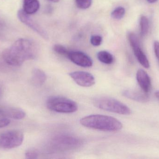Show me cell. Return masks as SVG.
Segmentation results:
<instances>
[{
  "label": "cell",
  "mask_w": 159,
  "mask_h": 159,
  "mask_svg": "<svg viewBox=\"0 0 159 159\" xmlns=\"http://www.w3.org/2000/svg\"><path fill=\"white\" fill-rule=\"evenodd\" d=\"M155 95H156V97L159 99V91H156V93H155Z\"/></svg>",
  "instance_id": "25"
},
{
  "label": "cell",
  "mask_w": 159,
  "mask_h": 159,
  "mask_svg": "<svg viewBox=\"0 0 159 159\" xmlns=\"http://www.w3.org/2000/svg\"><path fill=\"white\" fill-rule=\"evenodd\" d=\"M123 95L128 99L140 102H146L149 100L146 92H142L134 90H125L123 92Z\"/></svg>",
  "instance_id": "12"
},
{
  "label": "cell",
  "mask_w": 159,
  "mask_h": 159,
  "mask_svg": "<svg viewBox=\"0 0 159 159\" xmlns=\"http://www.w3.org/2000/svg\"><path fill=\"white\" fill-rule=\"evenodd\" d=\"M148 2L150 3H154L157 1V0H147Z\"/></svg>",
  "instance_id": "24"
},
{
  "label": "cell",
  "mask_w": 159,
  "mask_h": 159,
  "mask_svg": "<svg viewBox=\"0 0 159 159\" xmlns=\"http://www.w3.org/2000/svg\"><path fill=\"white\" fill-rule=\"evenodd\" d=\"M51 2H59L60 0H49Z\"/></svg>",
  "instance_id": "26"
},
{
  "label": "cell",
  "mask_w": 159,
  "mask_h": 159,
  "mask_svg": "<svg viewBox=\"0 0 159 159\" xmlns=\"http://www.w3.org/2000/svg\"><path fill=\"white\" fill-rule=\"evenodd\" d=\"M80 123L86 128L105 132L118 131L123 127L122 123L115 118L101 115L84 117Z\"/></svg>",
  "instance_id": "2"
},
{
  "label": "cell",
  "mask_w": 159,
  "mask_h": 159,
  "mask_svg": "<svg viewBox=\"0 0 159 159\" xmlns=\"http://www.w3.org/2000/svg\"><path fill=\"white\" fill-rule=\"evenodd\" d=\"M70 76L76 84L82 87H89L95 84L94 77L88 72L76 71L70 73Z\"/></svg>",
  "instance_id": "8"
},
{
  "label": "cell",
  "mask_w": 159,
  "mask_h": 159,
  "mask_svg": "<svg viewBox=\"0 0 159 159\" xmlns=\"http://www.w3.org/2000/svg\"><path fill=\"white\" fill-rule=\"evenodd\" d=\"M140 31L142 36L147 34L149 29V22L148 18L145 16H142L140 19Z\"/></svg>",
  "instance_id": "16"
},
{
  "label": "cell",
  "mask_w": 159,
  "mask_h": 159,
  "mask_svg": "<svg viewBox=\"0 0 159 159\" xmlns=\"http://www.w3.org/2000/svg\"><path fill=\"white\" fill-rule=\"evenodd\" d=\"M37 53L38 48L33 41L20 38L3 51L2 57L9 65L20 66L25 61L35 58Z\"/></svg>",
  "instance_id": "1"
},
{
  "label": "cell",
  "mask_w": 159,
  "mask_h": 159,
  "mask_svg": "<svg viewBox=\"0 0 159 159\" xmlns=\"http://www.w3.org/2000/svg\"><path fill=\"white\" fill-rule=\"evenodd\" d=\"M68 58L75 64L80 67L85 68L90 67L93 63L90 57L81 51H70Z\"/></svg>",
  "instance_id": "9"
},
{
  "label": "cell",
  "mask_w": 159,
  "mask_h": 159,
  "mask_svg": "<svg viewBox=\"0 0 159 159\" xmlns=\"http://www.w3.org/2000/svg\"><path fill=\"white\" fill-rule=\"evenodd\" d=\"M17 16L21 22L33 30L45 40H48V35L47 32L31 18L28 14H26L23 9H20L18 11Z\"/></svg>",
  "instance_id": "7"
},
{
  "label": "cell",
  "mask_w": 159,
  "mask_h": 159,
  "mask_svg": "<svg viewBox=\"0 0 159 159\" xmlns=\"http://www.w3.org/2000/svg\"><path fill=\"white\" fill-rule=\"evenodd\" d=\"M10 123V121L7 118H0V129L7 127Z\"/></svg>",
  "instance_id": "22"
},
{
  "label": "cell",
  "mask_w": 159,
  "mask_h": 159,
  "mask_svg": "<svg viewBox=\"0 0 159 159\" xmlns=\"http://www.w3.org/2000/svg\"><path fill=\"white\" fill-rule=\"evenodd\" d=\"M98 59L101 62L106 64H110L113 63L114 58L113 55L109 52L105 50L99 51L97 54Z\"/></svg>",
  "instance_id": "15"
},
{
  "label": "cell",
  "mask_w": 159,
  "mask_h": 159,
  "mask_svg": "<svg viewBox=\"0 0 159 159\" xmlns=\"http://www.w3.org/2000/svg\"><path fill=\"white\" fill-rule=\"evenodd\" d=\"M47 76L41 69H35L32 73L31 80L33 84L36 86H42L45 82Z\"/></svg>",
  "instance_id": "14"
},
{
  "label": "cell",
  "mask_w": 159,
  "mask_h": 159,
  "mask_svg": "<svg viewBox=\"0 0 159 159\" xmlns=\"http://www.w3.org/2000/svg\"><path fill=\"white\" fill-rule=\"evenodd\" d=\"M125 9L122 7H118L115 8L111 14V16L115 19L120 20L124 16Z\"/></svg>",
  "instance_id": "17"
},
{
  "label": "cell",
  "mask_w": 159,
  "mask_h": 159,
  "mask_svg": "<svg viewBox=\"0 0 159 159\" xmlns=\"http://www.w3.org/2000/svg\"><path fill=\"white\" fill-rule=\"evenodd\" d=\"M93 103L97 108L108 112L121 115L131 114V110L126 105L110 97H97L93 100Z\"/></svg>",
  "instance_id": "3"
},
{
  "label": "cell",
  "mask_w": 159,
  "mask_h": 159,
  "mask_svg": "<svg viewBox=\"0 0 159 159\" xmlns=\"http://www.w3.org/2000/svg\"><path fill=\"white\" fill-rule=\"evenodd\" d=\"M24 140L23 133L17 130L7 131L0 133V148L10 149L19 147Z\"/></svg>",
  "instance_id": "5"
},
{
  "label": "cell",
  "mask_w": 159,
  "mask_h": 159,
  "mask_svg": "<svg viewBox=\"0 0 159 159\" xmlns=\"http://www.w3.org/2000/svg\"><path fill=\"white\" fill-rule=\"evenodd\" d=\"M154 50L156 57L159 62V42L156 41L154 43Z\"/></svg>",
  "instance_id": "23"
},
{
  "label": "cell",
  "mask_w": 159,
  "mask_h": 159,
  "mask_svg": "<svg viewBox=\"0 0 159 159\" xmlns=\"http://www.w3.org/2000/svg\"><path fill=\"white\" fill-rule=\"evenodd\" d=\"M46 105L49 110L57 113L71 114L76 112L78 105L74 101L62 97H52L47 101Z\"/></svg>",
  "instance_id": "4"
},
{
  "label": "cell",
  "mask_w": 159,
  "mask_h": 159,
  "mask_svg": "<svg viewBox=\"0 0 159 159\" xmlns=\"http://www.w3.org/2000/svg\"><path fill=\"white\" fill-rule=\"evenodd\" d=\"M92 0H75L76 6L80 9L89 8L92 4Z\"/></svg>",
  "instance_id": "19"
},
{
  "label": "cell",
  "mask_w": 159,
  "mask_h": 159,
  "mask_svg": "<svg viewBox=\"0 0 159 159\" xmlns=\"http://www.w3.org/2000/svg\"><path fill=\"white\" fill-rule=\"evenodd\" d=\"M128 38L130 44L133 50L134 55L139 62L144 68H149L150 67L149 61L143 51L141 48L140 41L137 35L133 32H129Z\"/></svg>",
  "instance_id": "6"
},
{
  "label": "cell",
  "mask_w": 159,
  "mask_h": 159,
  "mask_svg": "<svg viewBox=\"0 0 159 159\" xmlns=\"http://www.w3.org/2000/svg\"><path fill=\"white\" fill-rule=\"evenodd\" d=\"M53 49L57 54L65 56L67 58H68V55L70 52L64 46L61 44L54 45L53 46Z\"/></svg>",
  "instance_id": "18"
},
{
  "label": "cell",
  "mask_w": 159,
  "mask_h": 159,
  "mask_svg": "<svg viewBox=\"0 0 159 159\" xmlns=\"http://www.w3.org/2000/svg\"><path fill=\"white\" fill-rule=\"evenodd\" d=\"M102 38L99 35H93L90 38V43L94 46H99L102 44Z\"/></svg>",
  "instance_id": "20"
},
{
  "label": "cell",
  "mask_w": 159,
  "mask_h": 159,
  "mask_svg": "<svg viewBox=\"0 0 159 159\" xmlns=\"http://www.w3.org/2000/svg\"><path fill=\"white\" fill-rule=\"evenodd\" d=\"M40 4L38 0H23V11L28 15H32L37 12Z\"/></svg>",
  "instance_id": "13"
},
{
  "label": "cell",
  "mask_w": 159,
  "mask_h": 159,
  "mask_svg": "<svg viewBox=\"0 0 159 159\" xmlns=\"http://www.w3.org/2000/svg\"><path fill=\"white\" fill-rule=\"evenodd\" d=\"M38 153L34 149H29L25 153V157L27 159H36L38 157Z\"/></svg>",
  "instance_id": "21"
},
{
  "label": "cell",
  "mask_w": 159,
  "mask_h": 159,
  "mask_svg": "<svg viewBox=\"0 0 159 159\" xmlns=\"http://www.w3.org/2000/svg\"><path fill=\"white\" fill-rule=\"evenodd\" d=\"M26 113L21 109L0 106V117L19 120L24 118Z\"/></svg>",
  "instance_id": "10"
},
{
  "label": "cell",
  "mask_w": 159,
  "mask_h": 159,
  "mask_svg": "<svg viewBox=\"0 0 159 159\" xmlns=\"http://www.w3.org/2000/svg\"><path fill=\"white\" fill-rule=\"evenodd\" d=\"M136 79L144 92L147 93L150 91L151 88V79L146 71L139 69L136 73Z\"/></svg>",
  "instance_id": "11"
}]
</instances>
